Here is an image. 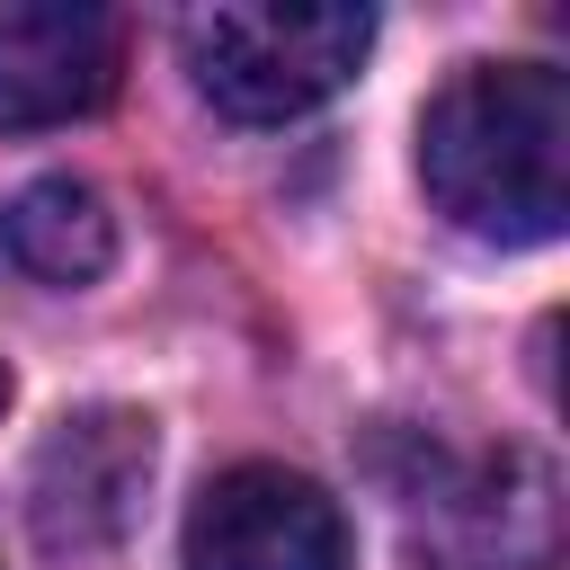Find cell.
Wrapping results in <instances>:
<instances>
[{"label":"cell","instance_id":"3","mask_svg":"<svg viewBox=\"0 0 570 570\" xmlns=\"http://www.w3.org/2000/svg\"><path fill=\"white\" fill-rule=\"evenodd\" d=\"M151 419L142 410H71L45 428L36 463H27V534L45 561L62 570H98L125 552L134 517H142V490H151Z\"/></svg>","mask_w":570,"mask_h":570},{"label":"cell","instance_id":"1","mask_svg":"<svg viewBox=\"0 0 570 570\" xmlns=\"http://www.w3.org/2000/svg\"><path fill=\"white\" fill-rule=\"evenodd\" d=\"M419 178L445 223L499 249L570 223V80L552 62H463L419 116Z\"/></svg>","mask_w":570,"mask_h":570},{"label":"cell","instance_id":"4","mask_svg":"<svg viewBox=\"0 0 570 570\" xmlns=\"http://www.w3.org/2000/svg\"><path fill=\"white\" fill-rule=\"evenodd\" d=\"M178 570H347V517L294 463H232L196 490Z\"/></svg>","mask_w":570,"mask_h":570},{"label":"cell","instance_id":"5","mask_svg":"<svg viewBox=\"0 0 570 570\" xmlns=\"http://www.w3.org/2000/svg\"><path fill=\"white\" fill-rule=\"evenodd\" d=\"M125 80V18L98 0H9L0 9V134L80 125Z\"/></svg>","mask_w":570,"mask_h":570},{"label":"cell","instance_id":"2","mask_svg":"<svg viewBox=\"0 0 570 570\" xmlns=\"http://www.w3.org/2000/svg\"><path fill=\"white\" fill-rule=\"evenodd\" d=\"M196 89L240 125H285L338 98L374 53V9L347 0H214L178 18Z\"/></svg>","mask_w":570,"mask_h":570},{"label":"cell","instance_id":"7","mask_svg":"<svg viewBox=\"0 0 570 570\" xmlns=\"http://www.w3.org/2000/svg\"><path fill=\"white\" fill-rule=\"evenodd\" d=\"M0 240H9V258H18L27 276H45V285H98V276L116 267V214H107V196H98L89 178H71V169L18 187L9 214H0Z\"/></svg>","mask_w":570,"mask_h":570},{"label":"cell","instance_id":"8","mask_svg":"<svg viewBox=\"0 0 570 570\" xmlns=\"http://www.w3.org/2000/svg\"><path fill=\"white\" fill-rule=\"evenodd\" d=\"M0 410H9V365H0Z\"/></svg>","mask_w":570,"mask_h":570},{"label":"cell","instance_id":"6","mask_svg":"<svg viewBox=\"0 0 570 570\" xmlns=\"http://www.w3.org/2000/svg\"><path fill=\"white\" fill-rule=\"evenodd\" d=\"M419 570H552V481L534 454H481L419 499Z\"/></svg>","mask_w":570,"mask_h":570}]
</instances>
